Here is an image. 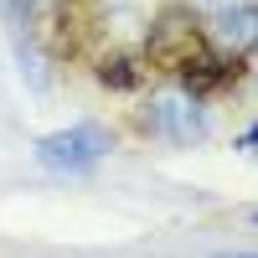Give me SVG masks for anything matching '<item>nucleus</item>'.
Listing matches in <instances>:
<instances>
[{"label":"nucleus","mask_w":258,"mask_h":258,"mask_svg":"<svg viewBox=\"0 0 258 258\" xmlns=\"http://www.w3.org/2000/svg\"><path fill=\"white\" fill-rule=\"evenodd\" d=\"M145 73H150V62L135 57V52H114V57L98 62V83L114 88V93H135L140 83H145Z\"/></svg>","instance_id":"nucleus-5"},{"label":"nucleus","mask_w":258,"mask_h":258,"mask_svg":"<svg viewBox=\"0 0 258 258\" xmlns=\"http://www.w3.org/2000/svg\"><path fill=\"white\" fill-rule=\"evenodd\" d=\"M207 47V31L197 26V16L186 6H165L155 21H150V36H145V62L150 68H165V73H186L191 62H202Z\"/></svg>","instance_id":"nucleus-1"},{"label":"nucleus","mask_w":258,"mask_h":258,"mask_svg":"<svg viewBox=\"0 0 258 258\" xmlns=\"http://www.w3.org/2000/svg\"><path fill=\"white\" fill-rule=\"evenodd\" d=\"M109 129L93 124V119H83V124H68V129H57V135H41L36 140V160L47 165V170H88L98 165L103 155H109Z\"/></svg>","instance_id":"nucleus-2"},{"label":"nucleus","mask_w":258,"mask_h":258,"mask_svg":"<svg viewBox=\"0 0 258 258\" xmlns=\"http://www.w3.org/2000/svg\"><path fill=\"white\" fill-rule=\"evenodd\" d=\"M253 222H258V212H253Z\"/></svg>","instance_id":"nucleus-9"},{"label":"nucleus","mask_w":258,"mask_h":258,"mask_svg":"<svg viewBox=\"0 0 258 258\" xmlns=\"http://www.w3.org/2000/svg\"><path fill=\"white\" fill-rule=\"evenodd\" d=\"M243 78V62L238 57H202V62H191V68L181 73V83H186V98H207V93H222L227 83H238Z\"/></svg>","instance_id":"nucleus-4"},{"label":"nucleus","mask_w":258,"mask_h":258,"mask_svg":"<svg viewBox=\"0 0 258 258\" xmlns=\"http://www.w3.org/2000/svg\"><path fill=\"white\" fill-rule=\"evenodd\" d=\"M238 145H243V150H248V145H258V124H253V129H248V135H243V140H238Z\"/></svg>","instance_id":"nucleus-7"},{"label":"nucleus","mask_w":258,"mask_h":258,"mask_svg":"<svg viewBox=\"0 0 258 258\" xmlns=\"http://www.w3.org/2000/svg\"><path fill=\"white\" fill-rule=\"evenodd\" d=\"M150 129H155V135H165V140H176V145L202 140L197 98H186V93H160L155 103H150Z\"/></svg>","instance_id":"nucleus-3"},{"label":"nucleus","mask_w":258,"mask_h":258,"mask_svg":"<svg viewBox=\"0 0 258 258\" xmlns=\"http://www.w3.org/2000/svg\"><path fill=\"white\" fill-rule=\"evenodd\" d=\"M217 36L227 41L232 52L258 47V6H227V11L217 16Z\"/></svg>","instance_id":"nucleus-6"},{"label":"nucleus","mask_w":258,"mask_h":258,"mask_svg":"<svg viewBox=\"0 0 258 258\" xmlns=\"http://www.w3.org/2000/svg\"><path fill=\"white\" fill-rule=\"evenodd\" d=\"M222 258H258V253H222Z\"/></svg>","instance_id":"nucleus-8"}]
</instances>
